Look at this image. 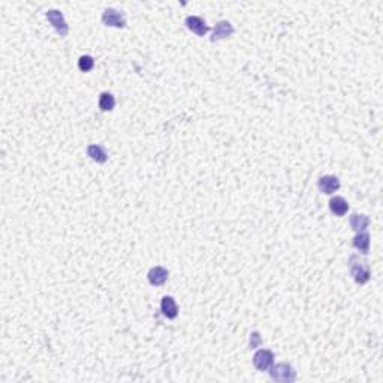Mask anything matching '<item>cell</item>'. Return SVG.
Instances as JSON below:
<instances>
[{
  "label": "cell",
  "instance_id": "obj_7",
  "mask_svg": "<svg viewBox=\"0 0 383 383\" xmlns=\"http://www.w3.org/2000/svg\"><path fill=\"white\" fill-rule=\"evenodd\" d=\"M234 33V27L229 21H219L216 24L214 30H213V36H211V41L213 42H217V41H222L227 36H231Z\"/></svg>",
  "mask_w": 383,
  "mask_h": 383
},
{
  "label": "cell",
  "instance_id": "obj_3",
  "mask_svg": "<svg viewBox=\"0 0 383 383\" xmlns=\"http://www.w3.org/2000/svg\"><path fill=\"white\" fill-rule=\"evenodd\" d=\"M46 20L53 24V27L60 33V36H66L68 35V23H66V20H65V17H63V14L60 11H57V9L48 11L46 12Z\"/></svg>",
  "mask_w": 383,
  "mask_h": 383
},
{
  "label": "cell",
  "instance_id": "obj_14",
  "mask_svg": "<svg viewBox=\"0 0 383 383\" xmlns=\"http://www.w3.org/2000/svg\"><path fill=\"white\" fill-rule=\"evenodd\" d=\"M353 247L358 248L362 253H368V250H370V235L367 232H360L353 238Z\"/></svg>",
  "mask_w": 383,
  "mask_h": 383
},
{
  "label": "cell",
  "instance_id": "obj_10",
  "mask_svg": "<svg viewBox=\"0 0 383 383\" xmlns=\"http://www.w3.org/2000/svg\"><path fill=\"white\" fill-rule=\"evenodd\" d=\"M160 309H162V313L168 319H175L178 315V307L172 296H163L160 302Z\"/></svg>",
  "mask_w": 383,
  "mask_h": 383
},
{
  "label": "cell",
  "instance_id": "obj_12",
  "mask_svg": "<svg viewBox=\"0 0 383 383\" xmlns=\"http://www.w3.org/2000/svg\"><path fill=\"white\" fill-rule=\"evenodd\" d=\"M370 225V219L367 217V216H364V214H352L350 216V226H352V229L353 231H356V232H364L367 227Z\"/></svg>",
  "mask_w": 383,
  "mask_h": 383
},
{
  "label": "cell",
  "instance_id": "obj_9",
  "mask_svg": "<svg viewBox=\"0 0 383 383\" xmlns=\"http://www.w3.org/2000/svg\"><path fill=\"white\" fill-rule=\"evenodd\" d=\"M186 25L193 32V33H196L198 36H203V35H207V32L210 30V27L207 25V23L203 21L201 17H187L186 18Z\"/></svg>",
  "mask_w": 383,
  "mask_h": 383
},
{
  "label": "cell",
  "instance_id": "obj_1",
  "mask_svg": "<svg viewBox=\"0 0 383 383\" xmlns=\"http://www.w3.org/2000/svg\"><path fill=\"white\" fill-rule=\"evenodd\" d=\"M270 376H271V379H272V380H275V382L292 383V382H295L296 373H295V370H293L291 364L280 362V364L271 365Z\"/></svg>",
  "mask_w": 383,
  "mask_h": 383
},
{
  "label": "cell",
  "instance_id": "obj_5",
  "mask_svg": "<svg viewBox=\"0 0 383 383\" xmlns=\"http://www.w3.org/2000/svg\"><path fill=\"white\" fill-rule=\"evenodd\" d=\"M102 21H104L105 25H111V27H124V25H126L124 17H123L118 11L111 9V8H108V9L104 11Z\"/></svg>",
  "mask_w": 383,
  "mask_h": 383
},
{
  "label": "cell",
  "instance_id": "obj_15",
  "mask_svg": "<svg viewBox=\"0 0 383 383\" xmlns=\"http://www.w3.org/2000/svg\"><path fill=\"white\" fill-rule=\"evenodd\" d=\"M99 107L102 111H111L115 107V99H114L113 94L108 91H104L99 97Z\"/></svg>",
  "mask_w": 383,
  "mask_h": 383
},
{
  "label": "cell",
  "instance_id": "obj_4",
  "mask_svg": "<svg viewBox=\"0 0 383 383\" xmlns=\"http://www.w3.org/2000/svg\"><path fill=\"white\" fill-rule=\"evenodd\" d=\"M274 362V353L268 349H261L254 353L253 356V364L259 371H267L270 370L271 365Z\"/></svg>",
  "mask_w": 383,
  "mask_h": 383
},
{
  "label": "cell",
  "instance_id": "obj_6",
  "mask_svg": "<svg viewBox=\"0 0 383 383\" xmlns=\"http://www.w3.org/2000/svg\"><path fill=\"white\" fill-rule=\"evenodd\" d=\"M317 186H319L320 192H323L326 195H331V193H334L336 190L340 189V180L334 175H323V177H320Z\"/></svg>",
  "mask_w": 383,
  "mask_h": 383
},
{
  "label": "cell",
  "instance_id": "obj_8",
  "mask_svg": "<svg viewBox=\"0 0 383 383\" xmlns=\"http://www.w3.org/2000/svg\"><path fill=\"white\" fill-rule=\"evenodd\" d=\"M148 282L153 285V286H162L166 280H168V277H169V272L166 268H163V267H153L151 270L148 271Z\"/></svg>",
  "mask_w": 383,
  "mask_h": 383
},
{
  "label": "cell",
  "instance_id": "obj_11",
  "mask_svg": "<svg viewBox=\"0 0 383 383\" xmlns=\"http://www.w3.org/2000/svg\"><path fill=\"white\" fill-rule=\"evenodd\" d=\"M329 208L336 216H344L349 211V203L343 196H336L329 201Z\"/></svg>",
  "mask_w": 383,
  "mask_h": 383
},
{
  "label": "cell",
  "instance_id": "obj_17",
  "mask_svg": "<svg viewBox=\"0 0 383 383\" xmlns=\"http://www.w3.org/2000/svg\"><path fill=\"white\" fill-rule=\"evenodd\" d=\"M259 344H261V336H259V333H251V334H250V347H251V349H256Z\"/></svg>",
  "mask_w": 383,
  "mask_h": 383
},
{
  "label": "cell",
  "instance_id": "obj_2",
  "mask_svg": "<svg viewBox=\"0 0 383 383\" xmlns=\"http://www.w3.org/2000/svg\"><path fill=\"white\" fill-rule=\"evenodd\" d=\"M349 267H350V272H352L356 283L364 285L370 280V270H368L365 261H361L358 256H350Z\"/></svg>",
  "mask_w": 383,
  "mask_h": 383
},
{
  "label": "cell",
  "instance_id": "obj_16",
  "mask_svg": "<svg viewBox=\"0 0 383 383\" xmlns=\"http://www.w3.org/2000/svg\"><path fill=\"white\" fill-rule=\"evenodd\" d=\"M78 66L83 72H89L94 66V60H93L91 56H81L80 60H78Z\"/></svg>",
  "mask_w": 383,
  "mask_h": 383
},
{
  "label": "cell",
  "instance_id": "obj_13",
  "mask_svg": "<svg viewBox=\"0 0 383 383\" xmlns=\"http://www.w3.org/2000/svg\"><path fill=\"white\" fill-rule=\"evenodd\" d=\"M87 155H89L90 159H93L94 162H97V163H105V162H107V159H108V155H107V151L104 150V147L96 145V144L89 145V148H87Z\"/></svg>",
  "mask_w": 383,
  "mask_h": 383
}]
</instances>
